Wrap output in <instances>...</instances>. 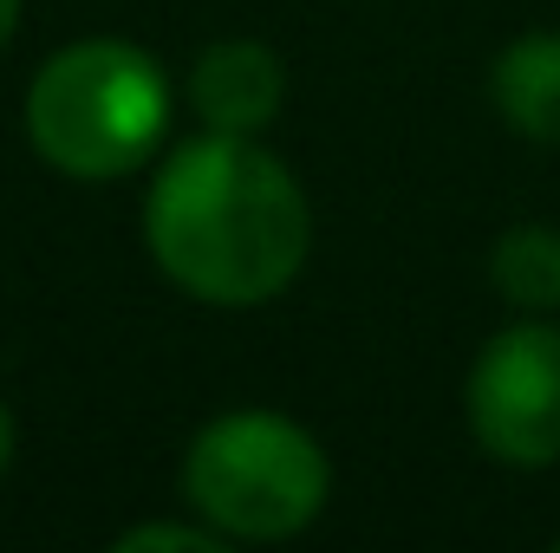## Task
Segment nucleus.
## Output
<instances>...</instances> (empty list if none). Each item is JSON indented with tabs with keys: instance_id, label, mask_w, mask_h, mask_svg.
<instances>
[{
	"instance_id": "f257e3e1",
	"label": "nucleus",
	"mask_w": 560,
	"mask_h": 553,
	"mask_svg": "<svg viewBox=\"0 0 560 553\" xmlns=\"http://www.w3.org/2000/svg\"><path fill=\"white\" fill-rule=\"evenodd\" d=\"M143 242L183 293L209 306H261L306 268L313 209L275 150L209 131L156 169Z\"/></svg>"
},
{
	"instance_id": "f03ea898",
	"label": "nucleus",
	"mask_w": 560,
	"mask_h": 553,
	"mask_svg": "<svg viewBox=\"0 0 560 553\" xmlns=\"http://www.w3.org/2000/svg\"><path fill=\"white\" fill-rule=\"evenodd\" d=\"M170 125V79L131 39H79L52 52L26 92V138L33 150L79 176L112 183L150 163Z\"/></svg>"
},
{
	"instance_id": "7ed1b4c3",
	"label": "nucleus",
	"mask_w": 560,
	"mask_h": 553,
	"mask_svg": "<svg viewBox=\"0 0 560 553\" xmlns=\"http://www.w3.org/2000/svg\"><path fill=\"white\" fill-rule=\"evenodd\" d=\"M332 469L319 443L275 411L215 416L183 456L189 508L229 541H287L319 521Z\"/></svg>"
},
{
	"instance_id": "20e7f679",
	"label": "nucleus",
	"mask_w": 560,
	"mask_h": 553,
	"mask_svg": "<svg viewBox=\"0 0 560 553\" xmlns=\"http://www.w3.org/2000/svg\"><path fill=\"white\" fill-rule=\"evenodd\" d=\"M469 430L509 469L560 462V332L528 319L495 332L469 365Z\"/></svg>"
},
{
	"instance_id": "39448f33",
	"label": "nucleus",
	"mask_w": 560,
	"mask_h": 553,
	"mask_svg": "<svg viewBox=\"0 0 560 553\" xmlns=\"http://www.w3.org/2000/svg\"><path fill=\"white\" fill-rule=\"evenodd\" d=\"M280 92H287V72L261 39H215L189 72V105L202 111V125L235 138H255L275 118Z\"/></svg>"
},
{
	"instance_id": "423d86ee",
	"label": "nucleus",
	"mask_w": 560,
	"mask_h": 553,
	"mask_svg": "<svg viewBox=\"0 0 560 553\" xmlns=\"http://www.w3.org/2000/svg\"><path fill=\"white\" fill-rule=\"evenodd\" d=\"M489 98L509 131L560 150V33H522L489 66Z\"/></svg>"
},
{
	"instance_id": "0eeeda50",
	"label": "nucleus",
	"mask_w": 560,
	"mask_h": 553,
	"mask_svg": "<svg viewBox=\"0 0 560 553\" xmlns=\"http://www.w3.org/2000/svg\"><path fill=\"white\" fill-rule=\"evenodd\" d=\"M489 280L522 313H560V228H548V222L509 228L489 255Z\"/></svg>"
},
{
	"instance_id": "6e6552de",
	"label": "nucleus",
	"mask_w": 560,
	"mask_h": 553,
	"mask_svg": "<svg viewBox=\"0 0 560 553\" xmlns=\"http://www.w3.org/2000/svg\"><path fill=\"white\" fill-rule=\"evenodd\" d=\"M143 548L215 553V534H209V528H170V521H150V528H131V534H118V553H143Z\"/></svg>"
},
{
	"instance_id": "1a4fd4ad",
	"label": "nucleus",
	"mask_w": 560,
	"mask_h": 553,
	"mask_svg": "<svg viewBox=\"0 0 560 553\" xmlns=\"http://www.w3.org/2000/svg\"><path fill=\"white\" fill-rule=\"evenodd\" d=\"M7 462H13V416L0 404V475H7Z\"/></svg>"
},
{
	"instance_id": "9d476101",
	"label": "nucleus",
	"mask_w": 560,
	"mask_h": 553,
	"mask_svg": "<svg viewBox=\"0 0 560 553\" xmlns=\"http://www.w3.org/2000/svg\"><path fill=\"white\" fill-rule=\"evenodd\" d=\"M13 26H20V0H0V46L13 39Z\"/></svg>"
}]
</instances>
